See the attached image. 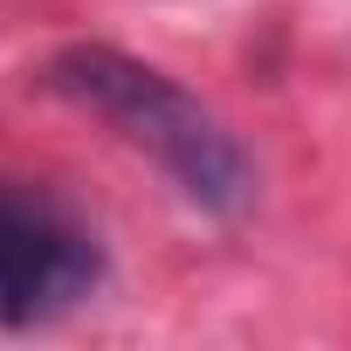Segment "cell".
<instances>
[{"label":"cell","mask_w":351,"mask_h":351,"mask_svg":"<svg viewBox=\"0 0 351 351\" xmlns=\"http://www.w3.org/2000/svg\"><path fill=\"white\" fill-rule=\"evenodd\" d=\"M42 90H56L76 110L104 117L193 207H207V214H241L248 207V193H255L248 152L234 145V131L200 97H186L165 69H152V62L110 49V42H76V49L42 62Z\"/></svg>","instance_id":"cell-1"},{"label":"cell","mask_w":351,"mask_h":351,"mask_svg":"<svg viewBox=\"0 0 351 351\" xmlns=\"http://www.w3.org/2000/svg\"><path fill=\"white\" fill-rule=\"evenodd\" d=\"M97 276L104 255L69 207H56L42 186L0 180V324H49L69 303H83Z\"/></svg>","instance_id":"cell-2"}]
</instances>
